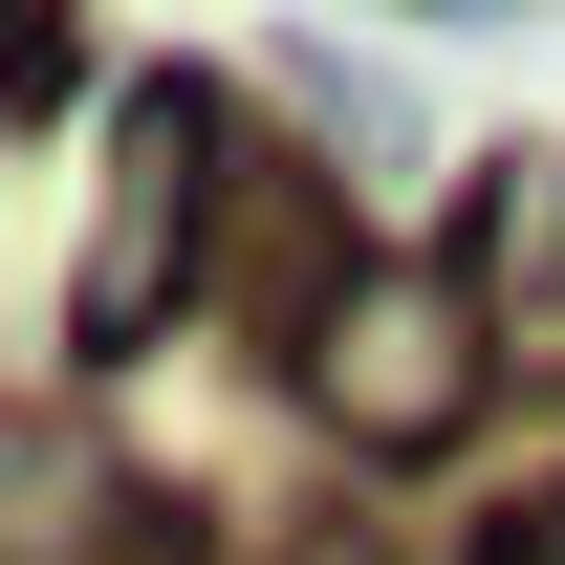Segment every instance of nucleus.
<instances>
[{
	"mask_svg": "<svg viewBox=\"0 0 565 565\" xmlns=\"http://www.w3.org/2000/svg\"><path fill=\"white\" fill-rule=\"evenodd\" d=\"M479 392H500V327L457 262H349L282 327V414L327 457H435V435H479Z\"/></svg>",
	"mask_w": 565,
	"mask_h": 565,
	"instance_id": "nucleus-1",
	"label": "nucleus"
},
{
	"mask_svg": "<svg viewBox=\"0 0 565 565\" xmlns=\"http://www.w3.org/2000/svg\"><path fill=\"white\" fill-rule=\"evenodd\" d=\"M457 282H479L500 370H565V152H479V196H457Z\"/></svg>",
	"mask_w": 565,
	"mask_h": 565,
	"instance_id": "nucleus-2",
	"label": "nucleus"
},
{
	"mask_svg": "<svg viewBox=\"0 0 565 565\" xmlns=\"http://www.w3.org/2000/svg\"><path fill=\"white\" fill-rule=\"evenodd\" d=\"M282 109L327 131V174H392V152H414V109H392V66H349V44H282Z\"/></svg>",
	"mask_w": 565,
	"mask_h": 565,
	"instance_id": "nucleus-3",
	"label": "nucleus"
},
{
	"mask_svg": "<svg viewBox=\"0 0 565 565\" xmlns=\"http://www.w3.org/2000/svg\"><path fill=\"white\" fill-rule=\"evenodd\" d=\"M392 22H435V44H479V22H522V0H392Z\"/></svg>",
	"mask_w": 565,
	"mask_h": 565,
	"instance_id": "nucleus-4",
	"label": "nucleus"
},
{
	"mask_svg": "<svg viewBox=\"0 0 565 565\" xmlns=\"http://www.w3.org/2000/svg\"><path fill=\"white\" fill-rule=\"evenodd\" d=\"M479 565H565V500H544V522H522V544H479Z\"/></svg>",
	"mask_w": 565,
	"mask_h": 565,
	"instance_id": "nucleus-5",
	"label": "nucleus"
}]
</instances>
